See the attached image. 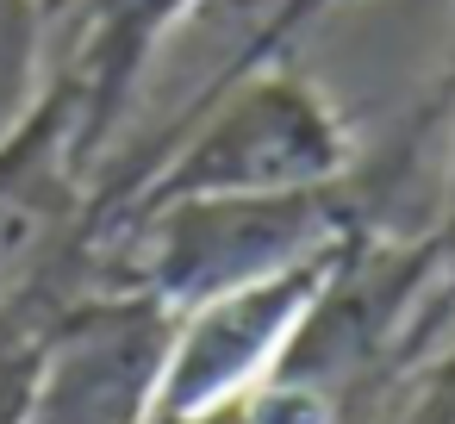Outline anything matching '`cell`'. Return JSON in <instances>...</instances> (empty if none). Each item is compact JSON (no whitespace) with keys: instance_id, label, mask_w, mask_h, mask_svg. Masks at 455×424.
Wrapping results in <instances>:
<instances>
[{"instance_id":"1","label":"cell","mask_w":455,"mask_h":424,"mask_svg":"<svg viewBox=\"0 0 455 424\" xmlns=\"http://www.w3.org/2000/svg\"><path fill=\"white\" fill-rule=\"evenodd\" d=\"M349 169L355 138L337 100L293 63H268L212 94H194L150 144L100 175V237L150 206L312 194L349 181Z\"/></svg>"},{"instance_id":"2","label":"cell","mask_w":455,"mask_h":424,"mask_svg":"<svg viewBox=\"0 0 455 424\" xmlns=\"http://www.w3.org/2000/svg\"><path fill=\"white\" fill-rule=\"evenodd\" d=\"M107 150L82 88L51 69L26 119L0 138V324L38 331L94 281Z\"/></svg>"},{"instance_id":"3","label":"cell","mask_w":455,"mask_h":424,"mask_svg":"<svg viewBox=\"0 0 455 424\" xmlns=\"http://www.w3.org/2000/svg\"><path fill=\"white\" fill-rule=\"evenodd\" d=\"M175 318L156 293L94 281L26 349L20 424H150L163 412Z\"/></svg>"},{"instance_id":"4","label":"cell","mask_w":455,"mask_h":424,"mask_svg":"<svg viewBox=\"0 0 455 424\" xmlns=\"http://www.w3.org/2000/svg\"><path fill=\"white\" fill-rule=\"evenodd\" d=\"M337 256H343V244L306 268H287V275H268V281H250V287L188 306L175 318V349H169V380H163L156 418H194V412L250 399L268 380V368L281 362L293 324L306 318V306L324 287Z\"/></svg>"},{"instance_id":"5","label":"cell","mask_w":455,"mask_h":424,"mask_svg":"<svg viewBox=\"0 0 455 424\" xmlns=\"http://www.w3.org/2000/svg\"><path fill=\"white\" fill-rule=\"evenodd\" d=\"M194 7H206V0H69V51L51 69H63L82 88L88 132L100 150L113 144L150 57Z\"/></svg>"},{"instance_id":"6","label":"cell","mask_w":455,"mask_h":424,"mask_svg":"<svg viewBox=\"0 0 455 424\" xmlns=\"http://www.w3.org/2000/svg\"><path fill=\"white\" fill-rule=\"evenodd\" d=\"M44 38H51V0H0V138L44 88Z\"/></svg>"},{"instance_id":"7","label":"cell","mask_w":455,"mask_h":424,"mask_svg":"<svg viewBox=\"0 0 455 424\" xmlns=\"http://www.w3.org/2000/svg\"><path fill=\"white\" fill-rule=\"evenodd\" d=\"M343 7V0H275V7L256 20V32L212 69V82L200 88V94H212V88H225V82H237V76H250V69H268V63H287V51L318 26V20H331Z\"/></svg>"},{"instance_id":"8","label":"cell","mask_w":455,"mask_h":424,"mask_svg":"<svg viewBox=\"0 0 455 424\" xmlns=\"http://www.w3.org/2000/svg\"><path fill=\"white\" fill-rule=\"evenodd\" d=\"M26 349H32V331L0 324V424H20V399H26Z\"/></svg>"},{"instance_id":"9","label":"cell","mask_w":455,"mask_h":424,"mask_svg":"<svg viewBox=\"0 0 455 424\" xmlns=\"http://www.w3.org/2000/svg\"><path fill=\"white\" fill-rule=\"evenodd\" d=\"M399 424H455V349L424 374V387H418V399Z\"/></svg>"}]
</instances>
